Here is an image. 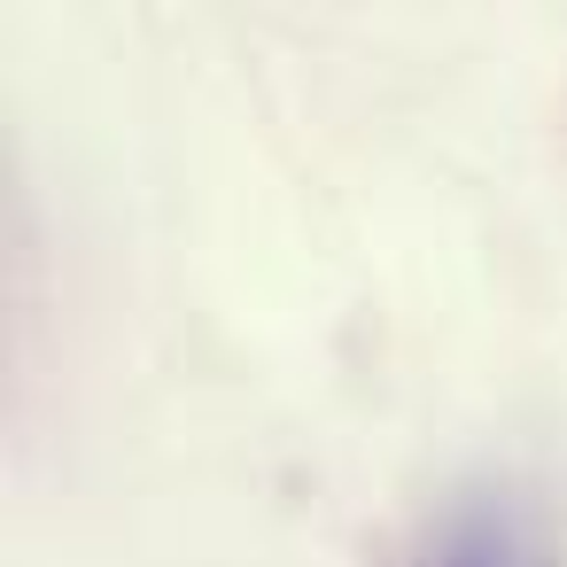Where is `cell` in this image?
<instances>
[{
    "instance_id": "cell-1",
    "label": "cell",
    "mask_w": 567,
    "mask_h": 567,
    "mask_svg": "<svg viewBox=\"0 0 567 567\" xmlns=\"http://www.w3.org/2000/svg\"><path fill=\"white\" fill-rule=\"evenodd\" d=\"M427 567H520V536L505 513H458Z\"/></svg>"
}]
</instances>
